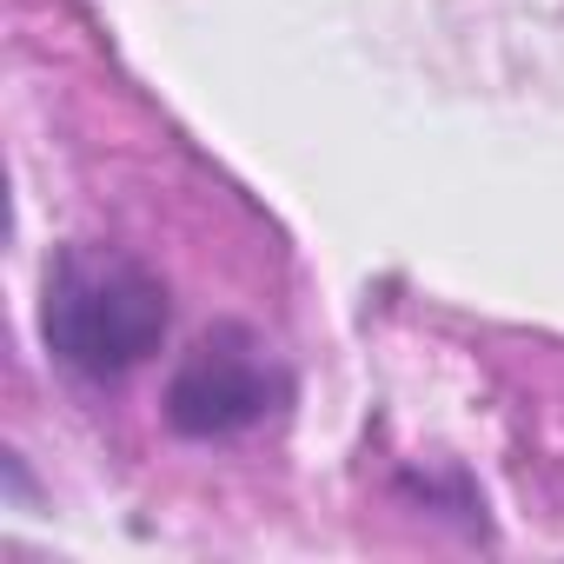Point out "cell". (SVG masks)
Here are the masks:
<instances>
[{"instance_id":"6da1fadb","label":"cell","mask_w":564,"mask_h":564,"mask_svg":"<svg viewBox=\"0 0 564 564\" xmlns=\"http://www.w3.org/2000/svg\"><path fill=\"white\" fill-rule=\"evenodd\" d=\"M166 326H173L166 279L127 246L74 239L41 272V346L74 379L107 386L140 372L166 346Z\"/></svg>"},{"instance_id":"7a4b0ae2","label":"cell","mask_w":564,"mask_h":564,"mask_svg":"<svg viewBox=\"0 0 564 564\" xmlns=\"http://www.w3.org/2000/svg\"><path fill=\"white\" fill-rule=\"evenodd\" d=\"M293 405V366L279 359V346L265 333H252L246 319H213L173 366L166 392H160V419L180 438H239L265 419H279Z\"/></svg>"}]
</instances>
